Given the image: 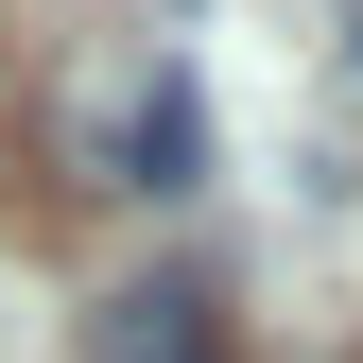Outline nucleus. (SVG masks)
Here are the masks:
<instances>
[{
	"mask_svg": "<svg viewBox=\"0 0 363 363\" xmlns=\"http://www.w3.org/2000/svg\"><path fill=\"white\" fill-rule=\"evenodd\" d=\"M346 18H363V0H346Z\"/></svg>",
	"mask_w": 363,
	"mask_h": 363,
	"instance_id": "3",
	"label": "nucleus"
},
{
	"mask_svg": "<svg viewBox=\"0 0 363 363\" xmlns=\"http://www.w3.org/2000/svg\"><path fill=\"white\" fill-rule=\"evenodd\" d=\"M86 363H242V329H225L208 277H121L86 311Z\"/></svg>",
	"mask_w": 363,
	"mask_h": 363,
	"instance_id": "2",
	"label": "nucleus"
},
{
	"mask_svg": "<svg viewBox=\"0 0 363 363\" xmlns=\"http://www.w3.org/2000/svg\"><path fill=\"white\" fill-rule=\"evenodd\" d=\"M52 173L86 191H208V86L156 35H86L52 69Z\"/></svg>",
	"mask_w": 363,
	"mask_h": 363,
	"instance_id": "1",
	"label": "nucleus"
}]
</instances>
